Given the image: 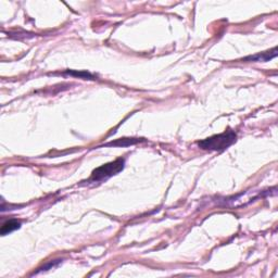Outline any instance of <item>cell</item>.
Segmentation results:
<instances>
[{
  "instance_id": "obj_1",
  "label": "cell",
  "mask_w": 278,
  "mask_h": 278,
  "mask_svg": "<svg viewBox=\"0 0 278 278\" xmlns=\"http://www.w3.org/2000/svg\"><path fill=\"white\" fill-rule=\"evenodd\" d=\"M237 135L235 131L227 130L224 131L222 134L211 136L207 139L198 143V146L203 150L209 151H223L227 149L229 146H231L236 142Z\"/></svg>"
},
{
  "instance_id": "obj_4",
  "label": "cell",
  "mask_w": 278,
  "mask_h": 278,
  "mask_svg": "<svg viewBox=\"0 0 278 278\" xmlns=\"http://www.w3.org/2000/svg\"><path fill=\"white\" fill-rule=\"evenodd\" d=\"M274 57H276V56H270V53H264L262 55L251 57L250 60H253V61H267L269 59H272V58H274Z\"/></svg>"
},
{
  "instance_id": "obj_2",
  "label": "cell",
  "mask_w": 278,
  "mask_h": 278,
  "mask_svg": "<svg viewBox=\"0 0 278 278\" xmlns=\"http://www.w3.org/2000/svg\"><path fill=\"white\" fill-rule=\"evenodd\" d=\"M124 163H125L124 159H118V160L113 161V162H110V163H107V164H104V165L97 167V169L92 172L88 181L89 182H96V181L98 182V181H102V180H106L110 177H112L113 175L118 174L119 172H121L123 170Z\"/></svg>"
},
{
  "instance_id": "obj_3",
  "label": "cell",
  "mask_w": 278,
  "mask_h": 278,
  "mask_svg": "<svg viewBox=\"0 0 278 278\" xmlns=\"http://www.w3.org/2000/svg\"><path fill=\"white\" fill-rule=\"evenodd\" d=\"M20 226H21V223L18 222L17 219H10V221L6 222L3 225L2 230H0V231H2V235H7V234L12 233L13 230L20 228Z\"/></svg>"
}]
</instances>
